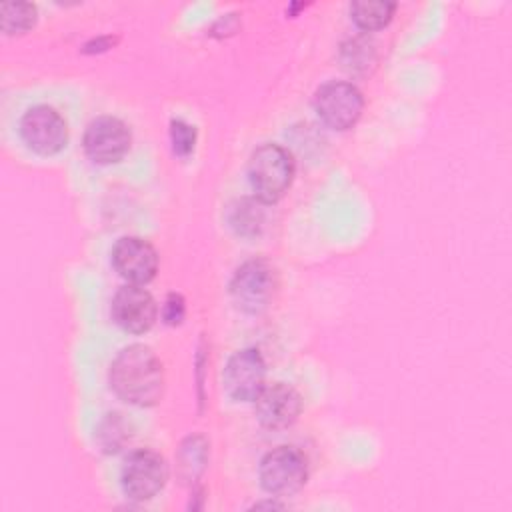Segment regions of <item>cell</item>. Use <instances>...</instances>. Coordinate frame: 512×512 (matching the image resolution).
Listing matches in <instances>:
<instances>
[{
    "mask_svg": "<svg viewBox=\"0 0 512 512\" xmlns=\"http://www.w3.org/2000/svg\"><path fill=\"white\" fill-rule=\"evenodd\" d=\"M110 388L128 404L152 406L164 394V368L152 348L126 346L110 364Z\"/></svg>",
    "mask_w": 512,
    "mask_h": 512,
    "instance_id": "obj_1",
    "label": "cell"
},
{
    "mask_svg": "<svg viewBox=\"0 0 512 512\" xmlns=\"http://www.w3.org/2000/svg\"><path fill=\"white\" fill-rule=\"evenodd\" d=\"M294 178L292 154L280 144L258 146L248 160V180L256 198L264 204L280 200Z\"/></svg>",
    "mask_w": 512,
    "mask_h": 512,
    "instance_id": "obj_2",
    "label": "cell"
},
{
    "mask_svg": "<svg viewBox=\"0 0 512 512\" xmlns=\"http://www.w3.org/2000/svg\"><path fill=\"white\" fill-rule=\"evenodd\" d=\"M362 108L364 96L352 82L330 80L314 94V110L318 118L334 130L352 128L358 122Z\"/></svg>",
    "mask_w": 512,
    "mask_h": 512,
    "instance_id": "obj_3",
    "label": "cell"
},
{
    "mask_svg": "<svg viewBox=\"0 0 512 512\" xmlns=\"http://www.w3.org/2000/svg\"><path fill=\"white\" fill-rule=\"evenodd\" d=\"M168 480V464L154 450L132 452L120 470V484L130 500H150L154 498Z\"/></svg>",
    "mask_w": 512,
    "mask_h": 512,
    "instance_id": "obj_4",
    "label": "cell"
},
{
    "mask_svg": "<svg viewBox=\"0 0 512 512\" xmlns=\"http://www.w3.org/2000/svg\"><path fill=\"white\" fill-rule=\"evenodd\" d=\"M260 484L272 496L296 494L308 478L304 456L290 446H278L270 450L260 462Z\"/></svg>",
    "mask_w": 512,
    "mask_h": 512,
    "instance_id": "obj_5",
    "label": "cell"
},
{
    "mask_svg": "<svg viewBox=\"0 0 512 512\" xmlns=\"http://www.w3.org/2000/svg\"><path fill=\"white\" fill-rule=\"evenodd\" d=\"M276 288L274 268L266 260H248L232 276L230 294L234 304L248 312L260 314L268 308Z\"/></svg>",
    "mask_w": 512,
    "mask_h": 512,
    "instance_id": "obj_6",
    "label": "cell"
},
{
    "mask_svg": "<svg viewBox=\"0 0 512 512\" xmlns=\"http://www.w3.org/2000/svg\"><path fill=\"white\" fill-rule=\"evenodd\" d=\"M20 134L30 150L50 156L60 152L68 140L66 120L52 106H32L20 120Z\"/></svg>",
    "mask_w": 512,
    "mask_h": 512,
    "instance_id": "obj_7",
    "label": "cell"
},
{
    "mask_svg": "<svg viewBox=\"0 0 512 512\" xmlns=\"http://www.w3.org/2000/svg\"><path fill=\"white\" fill-rule=\"evenodd\" d=\"M266 386V364L256 348L234 352L224 368V390L236 402H252Z\"/></svg>",
    "mask_w": 512,
    "mask_h": 512,
    "instance_id": "obj_8",
    "label": "cell"
},
{
    "mask_svg": "<svg viewBox=\"0 0 512 512\" xmlns=\"http://www.w3.org/2000/svg\"><path fill=\"white\" fill-rule=\"evenodd\" d=\"M130 148V130L116 116L94 118L84 132V152L96 164H112Z\"/></svg>",
    "mask_w": 512,
    "mask_h": 512,
    "instance_id": "obj_9",
    "label": "cell"
},
{
    "mask_svg": "<svg viewBox=\"0 0 512 512\" xmlns=\"http://www.w3.org/2000/svg\"><path fill=\"white\" fill-rule=\"evenodd\" d=\"M114 270L130 284L144 286L156 276L158 252L154 246L138 236H122L112 248Z\"/></svg>",
    "mask_w": 512,
    "mask_h": 512,
    "instance_id": "obj_10",
    "label": "cell"
},
{
    "mask_svg": "<svg viewBox=\"0 0 512 512\" xmlns=\"http://www.w3.org/2000/svg\"><path fill=\"white\" fill-rule=\"evenodd\" d=\"M156 316V300L146 288L138 284L122 286L112 298V318L126 332H148L154 326Z\"/></svg>",
    "mask_w": 512,
    "mask_h": 512,
    "instance_id": "obj_11",
    "label": "cell"
},
{
    "mask_svg": "<svg viewBox=\"0 0 512 512\" xmlns=\"http://www.w3.org/2000/svg\"><path fill=\"white\" fill-rule=\"evenodd\" d=\"M300 410H302L300 394L284 382L264 386L254 400V412L258 422L272 430H280L294 424L296 418L300 416Z\"/></svg>",
    "mask_w": 512,
    "mask_h": 512,
    "instance_id": "obj_12",
    "label": "cell"
},
{
    "mask_svg": "<svg viewBox=\"0 0 512 512\" xmlns=\"http://www.w3.org/2000/svg\"><path fill=\"white\" fill-rule=\"evenodd\" d=\"M394 10L396 2L390 0H358L350 4V16L354 24L364 32L384 28L392 20Z\"/></svg>",
    "mask_w": 512,
    "mask_h": 512,
    "instance_id": "obj_13",
    "label": "cell"
},
{
    "mask_svg": "<svg viewBox=\"0 0 512 512\" xmlns=\"http://www.w3.org/2000/svg\"><path fill=\"white\" fill-rule=\"evenodd\" d=\"M36 6L30 2H6L0 6L4 34H22L36 24Z\"/></svg>",
    "mask_w": 512,
    "mask_h": 512,
    "instance_id": "obj_14",
    "label": "cell"
},
{
    "mask_svg": "<svg viewBox=\"0 0 512 512\" xmlns=\"http://www.w3.org/2000/svg\"><path fill=\"white\" fill-rule=\"evenodd\" d=\"M206 456H208V444L202 436H190L182 448H180V456H178V464H180V474L184 480H194L206 466Z\"/></svg>",
    "mask_w": 512,
    "mask_h": 512,
    "instance_id": "obj_15",
    "label": "cell"
},
{
    "mask_svg": "<svg viewBox=\"0 0 512 512\" xmlns=\"http://www.w3.org/2000/svg\"><path fill=\"white\" fill-rule=\"evenodd\" d=\"M126 430L128 428H126L124 420L120 418V414H108V418L102 422L100 432H98L102 448L108 452L118 450L122 446V442L128 438Z\"/></svg>",
    "mask_w": 512,
    "mask_h": 512,
    "instance_id": "obj_16",
    "label": "cell"
},
{
    "mask_svg": "<svg viewBox=\"0 0 512 512\" xmlns=\"http://www.w3.org/2000/svg\"><path fill=\"white\" fill-rule=\"evenodd\" d=\"M170 140H172V148L178 156H188L194 150L196 144V128L192 124H188L186 120L174 118L170 122Z\"/></svg>",
    "mask_w": 512,
    "mask_h": 512,
    "instance_id": "obj_17",
    "label": "cell"
},
{
    "mask_svg": "<svg viewBox=\"0 0 512 512\" xmlns=\"http://www.w3.org/2000/svg\"><path fill=\"white\" fill-rule=\"evenodd\" d=\"M262 222V210L248 202V200H242L238 208H234V218H232V226L238 228V232H246V230H256L254 224H260Z\"/></svg>",
    "mask_w": 512,
    "mask_h": 512,
    "instance_id": "obj_18",
    "label": "cell"
},
{
    "mask_svg": "<svg viewBox=\"0 0 512 512\" xmlns=\"http://www.w3.org/2000/svg\"><path fill=\"white\" fill-rule=\"evenodd\" d=\"M184 312H186L184 298H182L180 294H168V298H166V302H164V310H162L164 322L176 326V324L182 322Z\"/></svg>",
    "mask_w": 512,
    "mask_h": 512,
    "instance_id": "obj_19",
    "label": "cell"
},
{
    "mask_svg": "<svg viewBox=\"0 0 512 512\" xmlns=\"http://www.w3.org/2000/svg\"><path fill=\"white\" fill-rule=\"evenodd\" d=\"M112 42H114L112 38H98V40H92V42H88V44L84 46V52H100V50H106V48H110Z\"/></svg>",
    "mask_w": 512,
    "mask_h": 512,
    "instance_id": "obj_20",
    "label": "cell"
}]
</instances>
